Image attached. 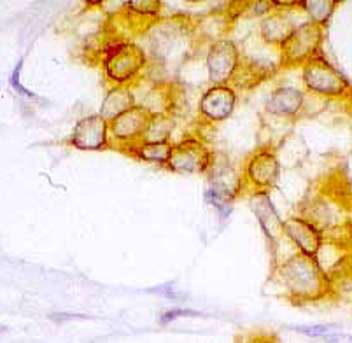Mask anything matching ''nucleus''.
I'll return each instance as SVG.
<instances>
[{"mask_svg": "<svg viewBox=\"0 0 352 343\" xmlns=\"http://www.w3.org/2000/svg\"><path fill=\"white\" fill-rule=\"evenodd\" d=\"M69 144L78 151H104L111 147L109 123L100 114H89L74 124Z\"/></svg>", "mask_w": 352, "mask_h": 343, "instance_id": "9b49d317", "label": "nucleus"}, {"mask_svg": "<svg viewBox=\"0 0 352 343\" xmlns=\"http://www.w3.org/2000/svg\"><path fill=\"white\" fill-rule=\"evenodd\" d=\"M193 316H201L200 312H197V310H191V309H174V310H168V312H165L162 316V319H160V324H170L172 320L175 319H181V317H193Z\"/></svg>", "mask_w": 352, "mask_h": 343, "instance_id": "5701e85b", "label": "nucleus"}, {"mask_svg": "<svg viewBox=\"0 0 352 343\" xmlns=\"http://www.w3.org/2000/svg\"><path fill=\"white\" fill-rule=\"evenodd\" d=\"M294 333H300V335L310 336V338H324L329 333L337 331L338 326L335 324H300V326H291Z\"/></svg>", "mask_w": 352, "mask_h": 343, "instance_id": "4be33fe9", "label": "nucleus"}, {"mask_svg": "<svg viewBox=\"0 0 352 343\" xmlns=\"http://www.w3.org/2000/svg\"><path fill=\"white\" fill-rule=\"evenodd\" d=\"M337 5L338 2H335V0H303V2H300V8L307 12L309 21L322 28L328 27Z\"/></svg>", "mask_w": 352, "mask_h": 343, "instance_id": "aec40b11", "label": "nucleus"}, {"mask_svg": "<svg viewBox=\"0 0 352 343\" xmlns=\"http://www.w3.org/2000/svg\"><path fill=\"white\" fill-rule=\"evenodd\" d=\"M284 236L296 247V252L312 258H318L324 245V235L321 230L302 216L284 219Z\"/></svg>", "mask_w": 352, "mask_h": 343, "instance_id": "ddd939ff", "label": "nucleus"}, {"mask_svg": "<svg viewBox=\"0 0 352 343\" xmlns=\"http://www.w3.org/2000/svg\"><path fill=\"white\" fill-rule=\"evenodd\" d=\"M214 151L200 137H186L174 144L166 168L177 175H201L209 170Z\"/></svg>", "mask_w": 352, "mask_h": 343, "instance_id": "6e6552de", "label": "nucleus"}, {"mask_svg": "<svg viewBox=\"0 0 352 343\" xmlns=\"http://www.w3.org/2000/svg\"><path fill=\"white\" fill-rule=\"evenodd\" d=\"M305 107V93L294 86H277L270 93L265 111L274 118L280 120H294Z\"/></svg>", "mask_w": 352, "mask_h": 343, "instance_id": "dca6fc26", "label": "nucleus"}, {"mask_svg": "<svg viewBox=\"0 0 352 343\" xmlns=\"http://www.w3.org/2000/svg\"><path fill=\"white\" fill-rule=\"evenodd\" d=\"M291 9H279L275 5L274 11L270 14L263 16L258 23V35L261 43L267 44L270 47H277L279 49L293 34V30L298 25H294L293 18L289 16Z\"/></svg>", "mask_w": 352, "mask_h": 343, "instance_id": "2eb2a0df", "label": "nucleus"}, {"mask_svg": "<svg viewBox=\"0 0 352 343\" xmlns=\"http://www.w3.org/2000/svg\"><path fill=\"white\" fill-rule=\"evenodd\" d=\"M280 172H283V163H280L275 147H258L249 155L244 170H242L244 191L249 189L251 193H254V191H268L270 193L272 189L279 184Z\"/></svg>", "mask_w": 352, "mask_h": 343, "instance_id": "39448f33", "label": "nucleus"}, {"mask_svg": "<svg viewBox=\"0 0 352 343\" xmlns=\"http://www.w3.org/2000/svg\"><path fill=\"white\" fill-rule=\"evenodd\" d=\"M302 81L307 91L321 98H340L347 95L349 88H351L344 74L338 72L322 56L310 60L309 63L303 65Z\"/></svg>", "mask_w": 352, "mask_h": 343, "instance_id": "0eeeda50", "label": "nucleus"}, {"mask_svg": "<svg viewBox=\"0 0 352 343\" xmlns=\"http://www.w3.org/2000/svg\"><path fill=\"white\" fill-rule=\"evenodd\" d=\"M249 208L258 221V226L270 245L279 243L284 239V219H280L274 200L268 191H254L249 193Z\"/></svg>", "mask_w": 352, "mask_h": 343, "instance_id": "f8f14e48", "label": "nucleus"}, {"mask_svg": "<svg viewBox=\"0 0 352 343\" xmlns=\"http://www.w3.org/2000/svg\"><path fill=\"white\" fill-rule=\"evenodd\" d=\"M104 76L113 86H132L149 70V60L144 46L121 43L105 51L102 56Z\"/></svg>", "mask_w": 352, "mask_h": 343, "instance_id": "7ed1b4c3", "label": "nucleus"}, {"mask_svg": "<svg viewBox=\"0 0 352 343\" xmlns=\"http://www.w3.org/2000/svg\"><path fill=\"white\" fill-rule=\"evenodd\" d=\"M209 179V188L226 197L228 200H235L244 193V182H242V172H236L235 166L230 163L225 156L214 153L212 163L206 172Z\"/></svg>", "mask_w": 352, "mask_h": 343, "instance_id": "4468645a", "label": "nucleus"}, {"mask_svg": "<svg viewBox=\"0 0 352 343\" xmlns=\"http://www.w3.org/2000/svg\"><path fill=\"white\" fill-rule=\"evenodd\" d=\"M153 114L146 109L132 107L130 111L123 112L121 116L109 123V137H111V147L124 151L128 147L142 142L144 131L149 126Z\"/></svg>", "mask_w": 352, "mask_h": 343, "instance_id": "1a4fd4ad", "label": "nucleus"}, {"mask_svg": "<svg viewBox=\"0 0 352 343\" xmlns=\"http://www.w3.org/2000/svg\"><path fill=\"white\" fill-rule=\"evenodd\" d=\"M174 128L175 121L170 114H158V116H153L151 123H149V126L144 131L142 142H170Z\"/></svg>", "mask_w": 352, "mask_h": 343, "instance_id": "6ab92c4d", "label": "nucleus"}, {"mask_svg": "<svg viewBox=\"0 0 352 343\" xmlns=\"http://www.w3.org/2000/svg\"><path fill=\"white\" fill-rule=\"evenodd\" d=\"M245 343H279V340L274 335H268V333H258V335L249 336Z\"/></svg>", "mask_w": 352, "mask_h": 343, "instance_id": "a878e982", "label": "nucleus"}, {"mask_svg": "<svg viewBox=\"0 0 352 343\" xmlns=\"http://www.w3.org/2000/svg\"><path fill=\"white\" fill-rule=\"evenodd\" d=\"M324 34L326 28L319 27L312 21L300 23L289 35V39L279 47V65L283 69L298 65L303 67L310 60L318 58L319 49L324 41Z\"/></svg>", "mask_w": 352, "mask_h": 343, "instance_id": "20e7f679", "label": "nucleus"}, {"mask_svg": "<svg viewBox=\"0 0 352 343\" xmlns=\"http://www.w3.org/2000/svg\"><path fill=\"white\" fill-rule=\"evenodd\" d=\"M21 67H23V60H20V62H18V65H16V69L12 70L11 85L14 86V88L18 89V91H20L21 95H25V97H28V98H34V93L28 91V89L25 88V86L21 85V82H20V72H21Z\"/></svg>", "mask_w": 352, "mask_h": 343, "instance_id": "b1692460", "label": "nucleus"}, {"mask_svg": "<svg viewBox=\"0 0 352 343\" xmlns=\"http://www.w3.org/2000/svg\"><path fill=\"white\" fill-rule=\"evenodd\" d=\"M144 35L149 65L160 74L156 81L168 82L191 56L193 41L197 39L195 23L184 16L160 18Z\"/></svg>", "mask_w": 352, "mask_h": 343, "instance_id": "f257e3e1", "label": "nucleus"}, {"mask_svg": "<svg viewBox=\"0 0 352 343\" xmlns=\"http://www.w3.org/2000/svg\"><path fill=\"white\" fill-rule=\"evenodd\" d=\"M275 293L293 305H309L331 298L337 291L333 278L312 256L294 252L284 261L275 263L272 274Z\"/></svg>", "mask_w": 352, "mask_h": 343, "instance_id": "f03ea898", "label": "nucleus"}, {"mask_svg": "<svg viewBox=\"0 0 352 343\" xmlns=\"http://www.w3.org/2000/svg\"><path fill=\"white\" fill-rule=\"evenodd\" d=\"M239 93L233 86H209L198 100V116L207 124L230 120L236 109Z\"/></svg>", "mask_w": 352, "mask_h": 343, "instance_id": "9d476101", "label": "nucleus"}, {"mask_svg": "<svg viewBox=\"0 0 352 343\" xmlns=\"http://www.w3.org/2000/svg\"><path fill=\"white\" fill-rule=\"evenodd\" d=\"M322 342L324 343H352V335L351 333H344L340 331V329H337V331L329 333V335H326L324 338H322Z\"/></svg>", "mask_w": 352, "mask_h": 343, "instance_id": "393cba45", "label": "nucleus"}, {"mask_svg": "<svg viewBox=\"0 0 352 343\" xmlns=\"http://www.w3.org/2000/svg\"><path fill=\"white\" fill-rule=\"evenodd\" d=\"M172 149H174V144L172 142H139L135 146L124 149L123 153L139 159V162L156 166H165L166 168V165L170 162Z\"/></svg>", "mask_w": 352, "mask_h": 343, "instance_id": "a211bd4d", "label": "nucleus"}, {"mask_svg": "<svg viewBox=\"0 0 352 343\" xmlns=\"http://www.w3.org/2000/svg\"><path fill=\"white\" fill-rule=\"evenodd\" d=\"M135 107V97H133L132 86H113L105 93L104 100L100 105V114L107 123L116 120L123 112Z\"/></svg>", "mask_w": 352, "mask_h": 343, "instance_id": "f3484780", "label": "nucleus"}, {"mask_svg": "<svg viewBox=\"0 0 352 343\" xmlns=\"http://www.w3.org/2000/svg\"><path fill=\"white\" fill-rule=\"evenodd\" d=\"M204 200L216 210L217 216H219L221 219H228V217L232 216L233 201L228 200L226 197H223V195H219L217 191H214V189H207L206 193H204Z\"/></svg>", "mask_w": 352, "mask_h": 343, "instance_id": "412c9836", "label": "nucleus"}, {"mask_svg": "<svg viewBox=\"0 0 352 343\" xmlns=\"http://www.w3.org/2000/svg\"><path fill=\"white\" fill-rule=\"evenodd\" d=\"M4 329H6V328H4V326H0V331H4Z\"/></svg>", "mask_w": 352, "mask_h": 343, "instance_id": "bb28decb", "label": "nucleus"}, {"mask_svg": "<svg viewBox=\"0 0 352 343\" xmlns=\"http://www.w3.org/2000/svg\"><path fill=\"white\" fill-rule=\"evenodd\" d=\"M242 69V53L233 39L210 43L206 53L207 81L210 86H232Z\"/></svg>", "mask_w": 352, "mask_h": 343, "instance_id": "423d86ee", "label": "nucleus"}]
</instances>
